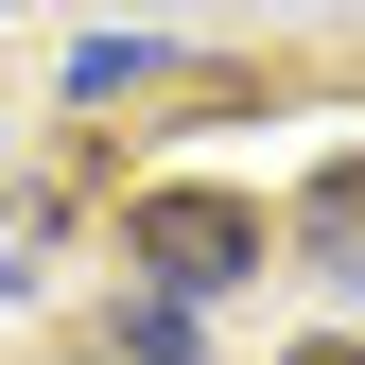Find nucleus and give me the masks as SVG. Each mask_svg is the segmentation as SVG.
Segmentation results:
<instances>
[{
    "mask_svg": "<svg viewBox=\"0 0 365 365\" xmlns=\"http://www.w3.org/2000/svg\"><path fill=\"white\" fill-rule=\"evenodd\" d=\"M140 261H157L174 296H209V279L261 261V209H244V192H140Z\"/></svg>",
    "mask_w": 365,
    "mask_h": 365,
    "instance_id": "nucleus-1",
    "label": "nucleus"
},
{
    "mask_svg": "<svg viewBox=\"0 0 365 365\" xmlns=\"http://www.w3.org/2000/svg\"><path fill=\"white\" fill-rule=\"evenodd\" d=\"M296 244L331 261V279H365V157H331V174L296 192Z\"/></svg>",
    "mask_w": 365,
    "mask_h": 365,
    "instance_id": "nucleus-2",
    "label": "nucleus"
},
{
    "mask_svg": "<svg viewBox=\"0 0 365 365\" xmlns=\"http://www.w3.org/2000/svg\"><path fill=\"white\" fill-rule=\"evenodd\" d=\"M296 365H365V348H296Z\"/></svg>",
    "mask_w": 365,
    "mask_h": 365,
    "instance_id": "nucleus-3",
    "label": "nucleus"
}]
</instances>
